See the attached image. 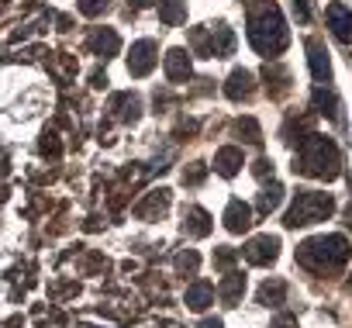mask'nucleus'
<instances>
[{"mask_svg":"<svg viewBox=\"0 0 352 328\" xmlns=\"http://www.w3.org/2000/svg\"><path fill=\"white\" fill-rule=\"evenodd\" d=\"M297 263L314 273H335L349 263V242L342 235H318L297 249Z\"/></svg>","mask_w":352,"mask_h":328,"instance_id":"1","label":"nucleus"},{"mask_svg":"<svg viewBox=\"0 0 352 328\" xmlns=\"http://www.w3.org/2000/svg\"><path fill=\"white\" fill-rule=\"evenodd\" d=\"M338 166H342V159H338V149L331 138H321V135H307L300 142V155H297V166L300 173L307 177H318V180H335L338 177Z\"/></svg>","mask_w":352,"mask_h":328,"instance_id":"2","label":"nucleus"},{"mask_svg":"<svg viewBox=\"0 0 352 328\" xmlns=\"http://www.w3.org/2000/svg\"><path fill=\"white\" fill-rule=\"evenodd\" d=\"M249 39H252V45L263 56H276V52L287 49V39L290 35H287V25H283L276 4H263L259 11L249 14Z\"/></svg>","mask_w":352,"mask_h":328,"instance_id":"3","label":"nucleus"},{"mask_svg":"<svg viewBox=\"0 0 352 328\" xmlns=\"http://www.w3.org/2000/svg\"><path fill=\"white\" fill-rule=\"evenodd\" d=\"M335 211V201L328 194H314V190H300L294 208L287 211L283 225L287 228H300V225H314V221H324L328 215Z\"/></svg>","mask_w":352,"mask_h":328,"instance_id":"4","label":"nucleus"},{"mask_svg":"<svg viewBox=\"0 0 352 328\" xmlns=\"http://www.w3.org/2000/svg\"><path fill=\"white\" fill-rule=\"evenodd\" d=\"M276 256H280V239H273V235H256L245 245V259L252 266H270V263H276Z\"/></svg>","mask_w":352,"mask_h":328,"instance_id":"5","label":"nucleus"},{"mask_svg":"<svg viewBox=\"0 0 352 328\" xmlns=\"http://www.w3.org/2000/svg\"><path fill=\"white\" fill-rule=\"evenodd\" d=\"M152 66H155V42H148V39L135 42L131 56H128V73L131 76H148Z\"/></svg>","mask_w":352,"mask_h":328,"instance_id":"6","label":"nucleus"},{"mask_svg":"<svg viewBox=\"0 0 352 328\" xmlns=\"http://www.w3.org/2000/svg\"><path fill=\"white\" fill-rule=\"evenodd\" d=\"M225 228H228L232 235L249 232V228H252V208H249V204H242V201H232V204H228V211H225Z\"/></svg>","mask_w":352,"mask_h":328,"instance_id":"7","label":"nucleus"},{"mask_svg":"<svg viewBox=\"0 0 352 328\" xmlns=\"http://www.w3.org/2000/svg\"><path fill=\"white\" fill-rule=\"evenodd\" d=\"M328 25H331L338 42H352V11L345 4H331L328 8Z\"/></svg>","mask_w":352,"mask_h":328,"instance_id":"8","label":"nucleus"},{"mask_svg":"<svg viewBox=\"0 0 352 328\" xmlns=\"http://www.w3.org/2000/svg\"><path fill=\"white\" fill-rule=\"evenodd\" d=\"M166 76H169L173 83H184V80L190 76V56H187L184 49H173V52L166 56Z\"/></svg>","mask_w":352,"mask_h":328,"instance_id":"9","label":"nucleus"},{"mask_svg":"<svg viewBox=\"0 0 352 328\" xmlns=\"http://www.w3.org/2000/svg\"><path fill=\"white\" fill-rule=\"evenodd\" d=\"M90 49H94L97 56L111 59V56L121 49V39H118V32H111V28H100V32H94V35H90Z\"/></svg>","mask_w":352,"mask_h":328,"instance_id":"10","label":"nucleus"},{"mask_svg":"<svg viewBox=\"0 0 352 328\" xmlns=\"http://www.w3.org/2000/svg\"><path fill=\"white\" fill-rule=\"evenodd\" d=\"M239 166H242V152L239 149H221L218 155H214V170L221 173V177H235L239 173Z\"/></svg>","mask_w":352,"mask_h":328,"instance_id":"11","label":"nucleus"},{"mask_svg":"<svg viewBox=\"0 0 352 328\" xmlns=\"http://www.w3.org/2000/svg\"><path fill=\"white\" fill-rule=\"evenodd\" d=\"M225 94H228L232 100H242V97H249V94H252V73H245V69H235V73L228 76V87H225Z\"/></svg>","mask_w":352,"mask_h":328,"instance_id":"12","label":"nucleus"},{"mask_svg":"<svg viewBox=\"0 0 352 328\" xmlns=\"http://www.w3.org/2000/svg\"><path fill=\"white\" fill-rule=\"evenodd\" d=\"M307 52H311V69H314V80L318 83H328L331 80V66H328V52L321 49V45H307Z\"/></svg>","mask_w":352,"mask_h":328,"instance_id":"13","label":"nucleus"},{"mask_svg":"<svg viewBox=\"0 0 352 328\" xmlns=\"http://www.w3.org/2000/svg\"><path fill=\"white\" fill-rule=\"evenodd\" d=\"M184 228H187V235H208L211 232V218H208V211L204 208H190L187 211V218H184Z\"/></svg>","mask_w":352,"mask_h":328,"instance_id":"14","label":"nucleus"},{"mask_svg":"<svg viewBox=\"0 0 352 328\" xmlns=\"http://www.w3.org/2000/svg\"><path fill=\"white\" fill-rule=\"evenodd\" d=\"M283 297H287V283H283V280H266V283H263V290H259V300H263L266 307H270V304H273V307H280V304H283Z\"/></svg>","mask_w":352,"mask_h":328,"instance_id":"15","label":"nucleus"},{"mask_svg":"<svg viewBox=\"0 0 352 328\" xmlns=\"http://www.w3.org/2000/svg\"><path fill=\"white\" fill-rule=\"evenodd\" d=\"M242 294H245V276H242V273H228L225 283H221V297H225V304H235Z\"/></svg>","mask_w":352,"mask_h":328,"instance_id":"16","label":"nucleus"},{"mask_svg":"<svg viewBox=\"0 0 352 328\" xmlns=\"http://www.w3.org/2000/svg\"><path fill=\"white\" fill-rule=\"evenodd\" d=\"M211 300H214V290H211V283H194V287L187 290V304H190L194 311H204Z\"/></svg>","mask_w":352,"mask_h":328,"instance_id":"17","label":"nucleus"},{"mask_svg":"<svg viewBox=\"0 0 352 328\" xmlns=\"http://www.w3.org/2000/svg\"><path fill=\"white\" fill-rule=\"evenodd\" d=\"M280 201H283V187H280V184H270V187L259 194L256 208H259V215H270L273 208H280Z\"/></svg>","mask_w":352,"mask_h":328,"instance_id":"18","label":"nucleus"},{"mask_svg":"<svg viewBox=\"0 0 352 328\" xmlns=\"http://www.w3.org/2000/svg\"><path fill=\"white\" fill-rule=\"evenodd\" d=\"M159 18H162L166 25H180V21H187V8H184V0H166V4L159 8Z\"/></svg>","mask_w":352,"mask_h":328,"instance_id":"19","label":"nucleus"},{"mask_svg":"<svg viewBox=\"0 0 352 328\" xmlns=\"http://www.w3.org/2000/svg\"><path fill=\"white\" fill-rule=\"evenodd\" d=\"M166 208H169V194H166V190H159V194H152V197H148V204H142V208H138V215H142V218H148V215H162Z\"/></svg>","mask_w":352,"mask_h":328,"instance_id":"20","label":"nucleus"},{"mask_svg":"<svg viewBox=\"0 0 352 328\" xmlns=\"http://www.w3.org/2000/svg\"><path fill=\"white\" fill-rule=\"evenodd\" d=\"M245 131V142H252V145H259L263 142V131H259V124L252 121V118H245V121H239V135Z\"/></svg>","mask_w":352,"mask_h":328,"instance_id":"21","label":"nucleus"},{"mask_svg":"<svg viewBox=\"0 0 352 328\" xmlns=\"http://www.w3.org/2000/svg\"><path fill=\"white\" fill-rule=\"evenodd\" d=\"M204 173H208V170H204V162H194L190 170H184V184H190V187H194V184H201V180H204Z\"/></svg>","mask_w":352,"mask_h":328,"instance_id":"22","label":"nucleus"},{"mask_svg":"<svg viewBox=\"0 0 352 328\" xmlns=\"http://www.w3.org/2000/svg\"><path fill=\"white\" fill-rule=\"evenodd\" d=\"M104 8H107V0H80V11H83L87 18H97Z\"/></svg>","mask_w":352,"mask_h":328,"instance_id":"23","label":"nucleus"},{"mask_svg":"<svg viewBox=\"0 0 352 328\" xmlns=\"http://www.w3.org/2000/svg\"><path fill=\"white\" fill-rule=\"evenodd\" d=\"M232 263H235V252H232V249H218V252H214V266H218V270H228Z\"/></svg>","mask_w":352,"mask_h":328,"instance_id":"24","label":"nucleus"},{"mask_svg":"<svg viewBox=\"0 0 352 328\" xmlns=\"http://www.w3.org/2000/svg\"><path fill=\"white\" fill-rule=\"evenodd\" d=\"M176 266L187 270V273H194V270H197V256H194V252H187V256H180V263H176Z\"/></svg>","mask_w":352,"mask_h":328,"instance_id":"25","label":"nucleus"},{"mask_svg":"<svg viewBox=\"0 0 352 328\" xmlns=\"http://www.w3.org/2000/svg\"><path fill=\"white\" fill-rule=\"evenodd\" d=\"M266 173H273V162H270V159H259V162H256V177L263 180Z\"/></svg>","mask_w":352,"mask_h":328,"instance_id":"26","label":"nucleus"},{"mask_svg":"<svg viewBox=\"0 0 352 328\" xmlns=\"http://www.w3.org/2000/svg\"><path fill=\"white\" fill-rule=\"evenodd\" d=\"M273 328H297V318L283 314V318H276V321H273Z\"/></svg>","mask_w":352,"mask_h":328,"instance_id":"27","label":"nucleus"},{"mask_svg":"<svg viewBox=\"0 0 352 328\" xmlns=\"http://www.w3.org/2000/svg\"><path fill=\"white\" fill-rule=\"evenodd\" d=\"M42 149H45V152H59V142H56V135H45Z\"/></svg>","mask_w":352,"mask_h":328,"instance_id":"28","label":"nucleus"},{"mask_svg":"<svg viewBox=\"0 0 352 328\" xmlns=\"http://www.w3.org/2000/svg\"><path fill=\"white\" fill-rule=\"evenodd\" d=\"M201 328H225V325H221V321H218V318H208V321H204V325H201Z\"/></svg>","mask_w":352,"mask_h":328,"instance_id":"29","label":"nucleus"},{"mask_svg":"<svg viewBox=\"0 0 352 328\" xmlns=\"http://www.w3.org/2000/svg\"><path fill=\"white\" fill-rule=\"evenodd\" d=\"M131 4H135V8H145V4H152V0H131Z\"/></svg>","mask_w":352,"mask_h":328,"instance_id":"30","label":"nucleus"}]
</instances>
